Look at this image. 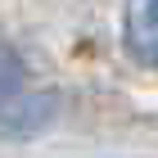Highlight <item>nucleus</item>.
<instances>
[{
	"mask_svg": "<svg viewBox=\"0 0 158 158\" xmlns=\"http://www.w3.org/2000/svg\"><path fill=\"white\" fill-rule=\"evenodd\" d=\"M127 50L158 68V0H127Z\"/></svg>",
	"mask_w": 158,
	"mask_h": 158,
	"instance_id": "f257e3e1",
	"label": "nucleus"
},
{
	"mask_svg": "<svg viewBox=\"0 0 158 158\" xmlns=\"http://www.w3.org/2000/svg\"><path fill=\"white\" fill-rule=\"evenodd\" d=\"M23 81H27V68H23V59H18V50L0 36V104H9V99L23 90Z\"/></svg>",
	"mask_w": 158,
	"mask_h": 158,
	"instance_id": "f03ea898",
	"label": "nucleus"
}]
</instances>
